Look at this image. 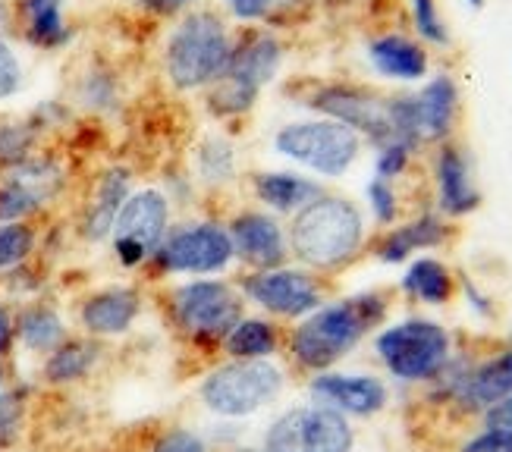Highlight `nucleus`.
<instances>
[{
  "label": "nucleus",
  "mask_w": 512,
  "mask_h": 452,
  "mask_svg": "<svg viewBox=\"0 0 512 452\" xmlns=\"http://www.w3.org/2000/svg\"><path fill=\"white\" fill-rule=\"evenodd\" d=\"M387 299L377 292H362L333 305H321L302 318V324L289 336L293 358L305 371H330L337 361H343L355 346L362 343L365 333L384 324Z\"/></svg>",
  "instance_id": "nucleus-1"
},
{
  "label": "nucleus",
  "mask_w": 512,
  "mask_h": 452,
  "mask_svg": "<svg viewBox=\"0 0 512 452\" xmlns=\"http://www.w3.org/2000/svg\"><path fill=\"white\" fill-rule=\"evenodd\" d=\"M289 252L311 270H340L365 245V217L359 205L343 195H321L293 214Z\"/></svg>",
  "instance_id": "nucleus-2"
},
{
  "label": "nucleus",
  "mask_w": 512,
  "mask_h": 452,
  "mask_svg": "<svg viewBox=\"0 0 512 452\" xmlns=\"http://www.w3.org/2000/svg\"><path fill=\"white\" fill-rule=\"evenodd\" d=\"M233 35L217 10H189L164 41V76L176 92H205L227 70Z\"/></svg>",
  "instance_id": "nucleus-3"
},
{
  "label": "nucleus",
  "mask_w": 512,
  "mask_h": 452,
  "mask_svg": "<svg viewBox=\"0 0 512 452\" xmlns=\"http://www.w3.org/2000/svg\"><path fill=\"white\" fill-rule=\"evenodd\" d=\"M283 66V44L274 32L249 29L233 38V54L220 79L205 88L208 113L217 120H236L258 104V95L271 85Z\"/></svg>",
  "instance_id": "nucleus-4"
},
{
  "label": "nucleus",
  "mask_w": 512,
  "mask_h": 452,
  "mask_svg": "<svg viewBox=\"0 0 512 452\" xmlns=\"http://www.w3.org/2000/svg\"><path fill=\"white\" fill-rule=\"evenodd\" d=\"M274 151L324 179H340L359 161L362 135L327 117L296 120L274 132Z\"/></svg>",
  "instance_id": "nucleus-5"
},
{
  "label": "nucleus",
  "mask_w": 512,
  "mask_h": 452,
  "mask_svg": "<svg viewBox=\"0 0 512 452\" xmlns=\"http://www.w3.org/2000/svg\"><path fill=\"white\" fill-rule=\"evenodd\" d=\"M374 352L384 368L406 383L434 380L453 358V339L447 327L428 318H406L377 333Z\"/></svg>",
  "instance_id": "nucleus-6"
},
{
  "label": "nucleus",
  "mask_w": 512,
  "mask_h": 452,
  "mask_svg": "<svg viewBox=\"0 0 512 452\" xmlns=\"http://www.w3.org/2000/svg\"><path fill=\"white\" fill-rule=\"evenodd\" d=\"M283 390V371L267 358H233L202 383V402L220 418H249Z\"/></svg>",
  "instance_id": "nucleus-7"
},
{
  "label": "nucleus",
  "mask_w": 512,
  "mask_h": 452,
  "mask_svg": "<svg viewBox=\"0 0 512 452\" xmlns=\"http://www.w3.org/2000/svg\"><path fill=\"white\" fill-rule=\"evenodd\" d=\"M70 186L63 157L38 148L29 161L0 173V223H32L54 208Z\"/></svg>",
  "instance_id": "nucleus-8"
},
{
  "label": "nucleus",
  "mask_w": 512,
  "mask_h": 452,
  "mask_svg": "<svg viewBox=\"0 0 512 452\" xmlns=\"http://www.w3.org/2000/svg\"><path fill=\"white\" fill-rule=\"evenodd\" d=\"M167 233H170V198L161 189L145 186V189H132V195L117 214V223L110 230L107 242L120 267L136 270L154 258Z\"/></svg>",
  "instance_id": "nucleus-9"
},
{
  "label": "nucleus",
  "mask_w": 512,
  "mask_h": 452,
  "mask_svg": "<svg viewBox=\"0 0 512 452\" xmlns=\"http://www.w3.org/2000/svg\"><path fill=\"white\" fill-rule=\"evenodd\" d=\"M355 431L330 405H299L267 427L261 452H352Z\"/></svg>",
  "instance_id": "nucleus-10"
},
{
  "label": "nucleus",
  "mask_w": 512,
  "mask_h": 452,
  "mask_svg": "<svg viewBox=\"0 0 512 452\" xmlns=\"http://www.w3.org/2000/svg\"><path fill=\"white\" fill-rule=\"evenodd\" d=\"M305 107H311L318 117L337 120L359 132L374 148L393 142V126H390V98L374 95L365 85L352 82H324L305 98Z\"/></svg>",
  "instance_id": "nucleus-11"
},
{
  "label": "nucleus",
  "mask_w": 512,
  "mask_h": 452,
  "mask_svg": "<svg viewBox=\"0 0 512 452\" xmlns=\"http://www.w3.org/2000/svg\"><path fill=\"white\" fill-rule=\"evenodd\" d=\"M236 258V248L230 239V230L224 223L202 220V223H186L167 233L161 248L154 252V264L164 274H220L227 270Z\"/></svg>",
  "instance_id": "nucleus-12"
},
{
  "label": "nucleus",
  "mask_w": 512,
  "mask_h": 452,
  "mask_svg": "<svg viewBox=\"0 0 512 452\" xmlns=\"http://www.w3.org/2000/svg\"><path fill=\"white\" fill-rule=\"evenodd\" d=\"M170 311L189 336L224 339L242 321V299L224 280H192L173 292Z\"/></svg>",
  "instance_id": "nucleus-13"
},
{
  "label": "nucleus",
  "mask_w": 512,
  "mask_h": 452,
  "mask_svg": "<svg viewBox=\"0 0 512 452\" xmlns=\"http://www.w3.org/2000/svg\"><path fill=\"white\" fill-rule=\"evenodd\" d=\"M246 296L258 302L264 311L280 314V318H305L324 305L321 283L296 267H271L258 270L246 280Z\"/></svg>",
  "instance_id": "nucleus-14"
},
{
  "label": "nucleus",
  "mask_w": 512,
  "mask_h": 452,
  "mask_svg": "<svg viewBox=\"0 0 512 452\" xmlns=\"http://www.w3.org/2000/svg\"><path fill=\"white\" fill-rule=\"evenodd\" d=\"M142 314V292L136 286H104L88 292L76 308V321L85 336L114 339L132 330Z\"/></svg>",
  "instance_id": "nucleus-15"
},
{
  "label": "nucleus",
  "mask_w": 512,
  "mask_h": 452,
  "mask_svg": "<svg viewBox=\"0 0 512 452\" xmlns=\"http://www.w3.org/2000/svg\"><path fill=\"white\" fill-rule=\"evenodd\" d=\"M132 195V170L123 164H110L104 167L92 189H88V198L79 214V239L88 245H101L110 239V230H114L117 214L126 205V198Z\"/></svg>",
  "instance_id": "nucleus-16"
},
{
  "label": "nucleus",
  "mask_w": 512,
  "mask_h": 452,
  "mask_svg": "<svg viewBox=\"0 0 512 452\" xmlns=\"http://www.w3.org/2000/svg\"><path fill=\"white\" fill-rule=\"evenodd\" d=\"M311 396L321 405H330L343 415L355 418H371L377 412H384L387 405V383L381 377L371 374H333L321 371L311 380Z\"/></svg>",
  "instance_id": "nucleus-17"
},
{
  "label": "nucleus",
  "mask_w": 512,
  "mask_h": 452,
  "mask_svg": "<svg viewBox=\"0 0 512 452\" xmlns=\"http://www.w3.org/2000/svg\"><path fill=\"white\" fill-rule=\"evenodd\" d=\"M227 230L236 248V258H242L258 270L283 267L289 255V239L277 217L264 211H242L230 220Z\"/></svg>",
  "instance_id": "nucleus-18"
},
{
  "label": "nucleus",
  "mask_w": 512,
  "mask_h": 452,
  "mask_svg": "<svg viewBox=\"0 0 512 452\" xmlns=\"http://www.w3.org/2000/svg\"><path fill=\"white\" fill-rule=\"evenodd\" d=\"M434 186L440 214L469 217L481 208V192L472 179V161L453 142H443L434 154Z\"/></svg>",
  "instance_id": "nucleus-19"
},
{
  "label": "nucleus",
  "mask_w": 512,
  "mask_h": 452,
  "mask_svg": "<svg viewBox=\"0 0 512 452\" xmlns=\"http://www.w3.org/2000/svg\"><path fill=\"white\" fill-rule=\"evenodd\" d=\"M16 32L35 51L57 54L70 48L76 29L66 16V0H13Z\"/></svg>",
  "instance_id": "nucleus-20"
},
{
  "label": "nucleus",
  "mask_w": 512,
  "mask_h": 452,
  "mask_svg": "<svg viewBox=\"0 0 512 452\" xmlns=\"http://www.w3.org/2000/svg\"><path fill=\"white\" fill-rule=\"evenodd\" d=\"M459 107L462 95L459 85L450 73H437L415 95V110H418V132L425 145H443L453 139L456 123H459Z\"/></svg>",
  "instance_id": "nucleus-21"
},
{
  "label": "nucleus",
  "mask_w": 512,
  "mask_h": 452,
  "mask_svg": "<svg viewBox=\"0 0 512 452\" xmlns=\"http://www.w3.org/2000/svg\"><path fill=\"white\" fill-rule=\"evenodd\" d=\"M368 60L377 76L393 82H421L431 70L425 44L403 32H384L368 41Z\"/></svg>",
  "instance_id": "nucleus-22"
},
{
  "label": "nucleus",
  "mask_w": 512,
  "mask_h": 452,
  "mask_svg": "<svg viewBox=\"0 0 512 452\" xmlns=\"http://www.w3.org/2000/svg\"><path fill=\"white\" fill-rule=\"evenodd\" d=\"M506 396H512V349L481 361V365H472L465 380L459 383L453 402L465 412L484 415Z\"/></svg>",
  "instance_id": "nucleus-23"
},
{
  "label": "nucleus",
  "mask_w": 512,
  "mask_h": 452,
  "mask_svg": "<svg viewBox=\"0 0 512 452\" xmlns=\"http://www.w3.org/2000/svg\"><path fill=\"white\" fill-rule=\"evenodd\" d=\"M104 358L101 339L92 336H70L63 343L41 358V380L48 387H76V383L88 380Z\"/></svg>",
  "instance_id": "nucleus-24"
},
{
  "label": "nucleus",
  "mask_w": 512,
  "mask_h": 452,
  "mask_svg": "<svg viewBox=\"0 0 512 452\" xmlns=\"http://www.w3.org/2000/svg\"><path fill=\"white\" fill-rule=\"evenodd\" d=\"M450 239V226L440 214H421L403 226H390L381 236V242L374 245V255L384 264H403L415 252H425V248H440Z\"/></svg>",
  "instance_id": "nucleus-25"
},
{
  "label": "nucleus",
  "mask_w": 512,
  "mask_h": 452,
  "mask_svg": "<svg viewBox=\"0 0 512 452\" xmlns=\"http://www.w3.org/2000/svg\"><path fill=\"white\" fill-rule=\"evenodd\" d=\"M63 339H70V327H66L57 305L44 299H29L16 311V346L22 352L44 358L48 352H54Z\"/></svg>",
  "instance_id": "nucleus-26"
},
{
  "label": "nucleus",
  "mask_w": 512,
  "mask_h": 452,
  "mask_svg": "<svg viewBox=\"0 0 512 452\" xmlns=\"http://www.w3.org/2000/svg\"><path fill=\"white\" fill-rule=\"evenodd\" d=\"M255 198L264 208H271L277 214H296L305 205H311L315 198L324 195V186L318 179H308L289 170H271V173H255L252 176Z\"/></svg>",
  "instance_id": "nucleus-27"
},
{
  "label": "nucleus",
  "mask_w": 512,
  "mask_h": 452,
  "mask_svg": "<svg viewBox=\"0 0 512 452\" xmlns=\"http://www.w3.org/2000/svg\"><path fill=\"white\" fill-rule=\"evenodd\" d=\"M73 101L79 110L92 113V117H114L123 107V82L114 66L101 60H92L85 70L76 76L73 85Z\"/></svg>",
  "instance_id": "nucleus-28"
},
{
  "label": "nucleus",
  "mask_w": 512,
  "mask_h": 452,
  "mask_svg": "<svg viewBox=\"0 0 512 452\" xmlns=\"http://www.w3.org/2000/svg\"><path fill=\"white\" fill-rule=\"evenodd\" d=\"M399 289L406 292L409 299L425 302V305H447L453 299V270L437 261V258H418L409 264V270L399 280Z\"/></svg>",
  "instance_id": "nucleus-29"
},
{
  "label": "nucleus",
  "mask_w": 512,
  "mask_h": 452,
  "mask_svg": "<svg viewBox=\"0 0 512 452\" xmlns=\"http://www.w3.org/2000/svg\"><path fill=\"white\" fill-rule=\"evenodd\" d=\"M195 173L202 183L208 186H227L239 173V157H236V145L224 135H205L195 148Z\"/></svg>",
  "instance_id": "nucleus-30"
},
{
  "label": "nucleus",
  "mask_w": 512,
  "mask_h": 452,
  "mask_svg": "<svg viewBox=\"0 0 512 452\" xmlns=\"http://www.w3.org/2000/svg\"><path fill=\"white\" fill-rule=\"evenodd\" d=\"M32 390L26 383H4L0 387V452L19 449L29 427Z\"/></svg>",
  "instance_id": "nucleus-31"
},
{
  "label": "nucleus",
  "mask_w": 512,
  "mask_h": 452,
  "mask_svg": "<svg viewBox=\"0 0 512 452\" xmlns=\"http://www.w3.org/2000/svg\"><path fill=\"white\" fill-rule=\"evenodd\" d=\"M44 135L29 117H0V173L19 167L41 148Z\"/></svg>",
  "instance_id": "nucleus-32"
},
{
  "label": "nucleus",
  "mask_w": 512,
  "mask_h": 452,
  "mask_svg": "<svg viewBox=\"0 0 512 452\" xmlns=\"http://www.w3.org/2000/svg\"><path fill=\"white\" fill-rule=\"evenodd\" d=\"M277 343V327L261 318H242L224 336V346L233 358H271L277 352Z\"/></svg>",
  "instance_id": "nucleus-33"
},
{
  "label": "nucleus",
  "mask_w": 512,
  "mask_h": 452,
  "mask_svg": "<svg viewBox=\"0 0 512 452\" xmlns=\"http://www.w3.org/2000/svg\"><path fill=\"white\" fill-rule=\"evenodd\" d=\"M38 226L35 223H0V277L29 264L38 252Z\"/></svg>",
  "instance_id": "nucleus-34"
},
{
  "label": "nucleus",
  "mask_w": 512,
  "mask_h": 452,
  "mask_svg": "<svg viewBox=\"0 0 512 452\" xmlns=\"http://www.w3.org/2000/svg\"><path fill=\"white\" fill-rule=\"evenodd\" d=\"M409 16L421 44H431V48H450L453 44L450 26L440 13L437 0H409Z\"/></svg>",
  "instance_id": "nucleus-35"
},
{
  "label": "nucleus",
  "mask_w": 512,
  "mask_h": 452,
  "mask_svg": "<svg viewBox=\"0 0 512 452\" xmlns=\"http://www.w3.org/2000/svg\"><path fill=\"white\" fill-rule=\"evenodd\" d=\"M26 85V66L10 38H0V104L13 101Z\"/></svg>",
  "instance_id": "nucleus-36"
},
{
  "label": "nucleus",
  "mask_w": 512,
  "mask_h": 452,
  "mask_svg": "<svg viewBox=\"0 0 512 452\" xmlns=\"http://www.w3.org/2000/svg\"><path fill=\"white\" fill-rule=\"evenodd\" d=\"M365 192H368V205H371L374 220L381 223V226H393L399 220V195H396L393 183L374 176Z\"/></svg>",
  "instance_id": "nucleus-37"
},
{
  "label": "nucleus",
  "mask_w": 512,
  "mask_h": 452,
  "mask_svg": "<svg viewBox=\"0 0 512 452\" xmlns=\"http://www.w3.org/2000/svg\"><path fill=\"white\" fill-rule=\"evenodd\" d=\"M412 148L399 145V142H390V145H381L377 148V157H374V176L377 179H387V183H393V179H399L409 164H412Z\"/></svg>",
  "instance_id": "nucleus-38"
},
{
  "label": "nucleus",
  "mask_w": 512,
  "mask_h": 452,
  "mask_svg": "<svg viewBox=\"0 0 512 452\" xmlns=\"http://www.w3.org/2000/svg\"><path fill=\"white\" fill-rule=\"evenodd\" d=\"M26 117L35 123V129L44 135V132H51V129H60V126H66V120H70L73 117V110L70 107H66L63 101H41L38 107H32L29 113H26Z\"/></svg>",
  "instance_id": "nucleus-39"
},
{
  "label": "nucleus",
  "mask_w": 512,
  "mask_h": 452,
  "mask_svg": "<svg viewBox=\"0 0 512 452\" xmlns=\"http://www.w3.org/2000/svg\"><path fill=\"white\" fill-rule=\"evenodd\" d=\"M459 452H512V431H506V427H484Z\"/></svg>",
  "instance_id": "nucleus-40"
},
{
  "label": "nucleus",
  "mask_w": 512,
  "mask_h": 452,
  "mask_svg": "<svg viewBox=\"0 0 512 452\" xmlns=\"http://www.w3.org/2000/svg\"><path fill=\"white\" fill-rule=\"evenodd\" d=\"M151 452H208L205 443L198 440L192 431H183V427H173V431H164L158 440H154Z\"/></svg>",
  "instance_id": "nucleus-41"
},
{
  "label": "nucleus",
  "mask_w": 512,
  "mask_h": 452,
  "mask_svg": "<svg viewBox=\"0 0 512 452\" xmlns=\"http://www.w3.org/2000/svg\"><path fill=\"white\" fill-rule=\"evenodd\" d=\"M224 4L239 22H261V19H271L277 0H224Z\"/></svg>",
  "instance_id": "nucleus-42"
},
{
  "label": "nucleus",
  "mask_w": 512,
  "mask_h": 452,
  "mask_svg": "<svg viewBox=\"0 0 512 452\" xmlns=\"http://www.w3.org/2000/svg\"><path fill=\"white\" fill-rule=\"evenodd\" d=\"M16 349V311L0 302V365H7V358Z\"/></svg>",
  "instance_id": "nucleus-43"
},
{
  "label": "nucleus",
  "mask_w": 512,
  "mask_h": 452,
  "mask_svg": "<svg viewBox=\"0 0 512 452\" xmlns=\"http://www.w3.org/2000/svg\"><path fill=\"white\" fill-rule=\"evenodd\" d=\"M139 10L151 13V16H180V13H189L198 0H132Z\"/></svg>",
  "instance_id": "nucleus-44"
},
{
  "label": "nucleus",
  "mask_w": 512,
  "mask_h": 452,
  "mask_svg": "<svg viewBox=\"0 0 512 452\" xmlns=\"http://www.w3.org/2000/svg\"><path fill=\"white\" fill-rule=\"evenodd\" d=\"M462 289H465V296H469V305L481 314V318H494V314H497V311H494V302L487 299L484 292H481L469 277H462Z\"/></svg>",
  "instance_id": "nucleus-45"
},
{
  "label": "nucleus",
  "mask_w": 512,
  "mask_h": 452,
  "mask_svg": "<svg viewBox=\"0 0 512 452\" xmlns=\"http://www.w3.org/2000/svg\"><path fill=\"white\" fill-rule=\"evenodd\" d=\"M484 424L487 427H506V431H512V396L497 402L494 409H487L484 412Z\"/></svg>",
  "instance_id": "nucleus-46"
},
{
  "label": "nucleus",
  "mask_w": 512,
  "mask_h": 452,
  "mask_svg": "<svg viewBox=\"0 0 512 452\" xmlns=\"http://www.w3.org/2000/svg\"><path fill=\"white\" fill-rule=\"evenodd\" d=\"M16 35V7L13 0H0V38Z\"/></svg>",
  "instance_id": "nucleus-47"
},
{
  "label": "nucleus",
  "mask_w": 512,
  "mask_h": 452,
  "mask_svg": "<svg viewBox=\"0 0 512 452\" xmlns=\"http://www.w3.org/2000/svg\"><path fill=\"white\" fill-rule=\"evenodd\" d=\"M465 4H469L472 10H484V4H487V0H465Z\"/></svg>",
  "instance_id": "nucleus-48"
},
{
  "label": "nucleus",
  "mask_w": 512,
  "mask_h": 452,
  "mask_svg": "<svg viewBox=\"0 0 512 452\" xmlns=\"http://www.w3.org/2000/svg\"><path fill=\"white\" fill-rule=\"evenodd\" d=\"M4 383H10V380H7V368L0 365V387H4Z\"/></svg>",
  "instance_id": "nucleus-49"
},
{
  "label": "nucleus",
  "mask_w": 512,
  "mask_h": 452,
  "mask_svg": "<svg viewBox=\"0 0 512 452\" xmlns=\"http://www.w3.org/2000/svg\"><path fill=\"white\" fill-rule=\"evenodd\" d=\"M13 452H26V449H13Z\"/></svg>",
  "instance_id": "nucleus-50"
}]
</instances>
